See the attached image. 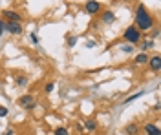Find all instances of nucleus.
I'll return each instance as SVG.
<instances>
[{"label":"nucleus","instance_id":"obj_1","mask_svg":"<svg viewBox=\"0 0 161 135\" xmlns=\"http://www.w3.org/2000/svg\"><path fill=\"white\" fill-rule=\"evenodd\" d=\"M134 26H136L141 33L150 31L152 28H154V15L145 8V4H137V8H136V13H134Z\"/></svg>","mask_w":161,"mask_h":135},{"label":"nucleus","instance_id":"obj_2","mask_svg":"<svg viewBox=\"0 0 161 135\" xmlns=\"http://www.w3.org/2000/svg\"><path fill=\"white\" fill-rule=\"evenodd\" d=\"M123 39L126 40V44H132V46H136V44H139L141 39H143V33L132 24V26H128L126 29H125V33H123Z\"/></svg>","mask_w":161,"mask_h":135},{"label":"nucleus","instance_id":"obj_3","mask_svg":"<svg viewBox=\"0 0 161 135\" xmlns=\"http://www.w3.org/2000/svg\"><path fill=\"white\" fill-rule=\"evenodd\" d=\"M19 106L20 108H24V110H33L35 106H37V102H35V97L31 93H26V95H22L19 99Z\"/></svg>","mask_w":161,"mask_h":135},{"label":"nucleus","instance_id":"obj_4","mask_svg":"<svg viewBox=\"0 0 161 135\" xmlns=\"http://www.w3.org/2000/svg\"><path fill=\"white\" fill-rule=\"evenodd\" d=\"M2 18L6 22H22V15L15 9H4L2 11Z\"/></svg>","mask_w":161,"mask_h":135},{"label":"nucleus","instance_id":"obj_5","mask_svg":"<svg viewBox=\"0 0 161 135\" xmlns=\"http://www.w3.org/2000/svg\"><path fill=\"white\" fill-rule=\"evenodd\" d=\"M6 31L9 33V35H22L24 33V28H22V24L20 22H6Z\"/></svg>","mask_w":161,"mask_h":135},{"label":"nucleus","instance_id":"obj_6","mask_svg":"<svg viewBox=\"0 0 161 135\" xmlns=\"http://www.w3.org/2000/svg\"><path fill=\"white\" fill-rule=\"evenodd\" d=\"M101 6L97 0H88L86 4H84V11L88 13V15H97V13H101Z\"/></svg>","mask_w":161,"mask_h":135},{"label":"nucleus","instance_id":"obj_7","mask_svg":"<svg viewBox=\"0 0 161 135\" xmlns=\"http://www.w3.org/2000/svg\"><path fill=\"white\" fill-rule=\"evenodd\" d=\"M147 64H148V68H150L154 73H159L161 71V57H159V55H154V57H150Z\"/></svg>","mask_w":161,"mask_h":135},{"label":"nucleus","instance_id":"obj_8","mask_svg":"<svg viewBox=\"0 0 161 135\" xmlns=\"http://www.w3.org/2000/svg\"><path fill=\"white\" fill-rule=\"evenodd\" d=\"M143 132H145V135H161L158 124H154V122H147L143 126Z\"/></svg>","mask_w":161,"mask_h":135},{"label":"nucleus","instance_id":"obj_9","mask_svg":"<svg viewBox=\"0 0 161 135\" xmlns=\"http://www.w3.org/2000/svg\"><path fill=\"white\" fill-rule=\"evenodd\" d=\"M101 22H103V24H114V22H115V13L112 9H106L101 15Z\"/></svg>","mask_w":161,"mask_h":135},{"label":"nucleus","instance_id":"obj_10","mask_svg":"<svg viewBox=\"0 0 161 135\" xmlns=\"http://www.w3.org/2000/svg\"><path fill=\"white\" fill-rule=\"evenodd\" d=\"M152 48H154V40H152V39H147V40L139 42V49H141V53H147L148 49H152Z\"/></svg>","mask_w":161,"mask_h":135},{"label":"nucleus","instance_id":"obj_11","mask_svg":"<svg viewBox=\"0 0 161 135\" xmlns=\"http://www.w3.org/2000/svg\"><path fill=\"white\" fill-rule=\"evenodd\" d=\"M125 133H126V135H137V133H139V126L136 124V122L126 124V128H125Z\"/></svg>","mask_w":161,"mask_h":135},{"label":"nucleus","instance_id":"obj_12","mask_svg":"<svg viewBox=\"0 0 161 135\" xmlns=\"http://www.w3.org/2000/svg\"><path fill=\"white\" fill-rule=\"evenodd\" d=\"M134 62L137 64V66H143V64H147V62H148V55H147V53H139V55H136Z\"/></svg>","mask_w":161,"mask_h":135},{"label":"nucleus","instance_id":"obj_13","mask_svg":"<svg viewBox=\"0 0 161 135\" xmlns=\"http://www.w3.org/2000/svg\"><path fill=\"white\" fill-rule=\"evenodd\" d=\"M84 128L90 130V132H95V130H97V122H95L93 119H86V121H84Z\"/></svg>","mask_w":161,"mask_h":135},{"label":"nucleus","instance_id":"obj_14","mask_svg":"<svg viewBox=\"0 0 161 135\" xmlns=\"http://www.w3.org/2000/svg\"><path fill=\"white\" fill-rule=\"evenodd\" d=\"M143 93H145V91H137V93H134V95H130V97H126V99H125V104H130V102H134V101H137L139 97H143Z\"/></svg>","mask_w":161,"mask_h":135},{"label":"nucleus","instance_id":"obj_15","mask_svg":"<svg viewBox=\"0 0 161 135\" xmlns=\"http://www.w3.org/2000/svg\"><path fill=\"white\" fill-rule=\"evenodd\" d=\"M121 51L126 53V55H130V53H134V46H132V44H125V46H121Z\"/></svg>","mask_w":161,"mask_h":135},{"label":"nucleus","instance_id":"obj_16","mask_svg":"<svg viewBox=\"0 0 161 135\" xmlns=\"http://www.w3.org/2000/svg\"><path fill=\"white\" fill-rule=\"evenodd\" d=\"M75 44H77V37L70 35V37H68V40H66V46H68V48H75Z\"/></svg>","mask_w":161,"mask_h":135},{"label":"nucleus","instance_id":"obj_17","mask_svg":"<svg viewBox=\"0 0 161 135\" xmlns=\"http://www.w3.org/2000/svg\"><path fill=\"white\" fill-rule=\"evenodd\" d=\"M15 82H17V86L24 88V86L28 84V79H26V77H17V79H15Z\"/></svg>","mask_w":161,"mask_h":135},{"label":"nucleus","instance_id":"obj_18","mask_svg":"<svg viewBox=\"0 0 161 135\" xmlns=\"http://www.w3.org/2000/svg\"><path fill=\"white\" fill-rule=\"evenodd\" d=\"M55 135H70V132L64 126H59V128H55Z\"/></svg>","mask_w":161,"mask_h":135},{"label":"nucleus","instance_id":"obj_19","mask_svg":"<svg viewBox=\"0 0 161 135\" xmlns=\"http://www.w3.org/2000/svg\"><path fill=\"white\" fill-rule=\"evenodd\" d=\"M53 88H55V82H48L46 84V88H44V91H46V93H51Z\"/></svg>","mask_w":161,"mask_h":135},{"label":"nucleus","instance_id":"obj_20","mask_svg":"<svg viewBox=\"0 0 161 135\" xmlns=\"http://www.w3.org/2000/svg\"><path fill=\"white\" fill-rule=\"evenodd\" d=\"M6 33V20L4 18H0V37Z\"/></svg>","mask_w":161,"mask_h":135},{"label":"nucleus","instance_id":"obj_21","mask_svg":"<svg viewBox=\"0 0 161 135\" xmlns=\"http://www.w3.org/2000/svg\"><path fill=\"white\" fill-rule=\"evenodd\" d=\"M158 37H159V29H158V28H152V40L158 39Z\"/></svg>","mask_w":161,"mask_h":135},{"label":"nucleus","instance_id":"obj_22","mask_svg":"<svg viewBox=\"0 0 161 135\" xmlns=\"http://www.w3.org/2000/svg\"><path fill=\"white\" fill-rule=\"evenodd\" d=\"M8 113H9V112H8V108H6V106H0V117H6Z\"/></svg>","mask_w":161,"mask_h":135},{"label":"nucleus","instance_id":"obj_23","mask_svg":"<svg viewBox=\"0 0 161 135\" xmlns=\"http://www.w3.org/2000/svg\"><path fill=\"white\" fill-rule=\"evenodd\" d=\"M31 42H33V44H39V37L33 35V33H31Z\"/></svg>","mask_w":161,"mask_h":135},{"label":"nucleus","instance_id":"obj_24","mask_svg":"<svg viewBox=\"0 0 161 135\" xmlns=\"http://www.w3.org/2000/svg\"><path fill=\"white\" fill-rule=\"evenodd\" d=\"M6 135H15V130H13V128H8V130H6Z\"/></svg>","mask_w":161,"mask_h":135},{"label":"nucleus","instance_id":"obj_25","mask_svg":"<svg viewBox=\"0 0 161 135\" xmlns=\"http://www.w3.org/2000/svg\"><path fill=\"white\" fill-rule=\"evenodd\" d=\"M93 46H95V42H93V40H88V42H86V48H93Z\"/></svg>","mask_w":161,"mask_h":135},{"label":"nucleus","instance_id":"obj_26","mask_svg":"<svg viewBox=\"0 0 161 135\" xmlns=\"http://www.w3.org/2000/svg\"><path fill=\"white\" fill-rule=\"evenodd\" d=\"M22 135H33V133H22Z\"/></svg>","mask_w":161,"mask_h":135}]
</instances>
